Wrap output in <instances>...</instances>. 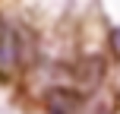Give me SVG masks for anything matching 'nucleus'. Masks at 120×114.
<instances>
[{
    "instance_id": "nucleus-1",
    "label": "nucleus",
    "mask_w": 120,
    "mask_h": 114,
    "mask_svg": "<svg viewBox=\"0 0 120 114\" xmlns=\"http://www.w3.org/2000/svg\"><path fill=\"white\" fill-rule=\"evenodd\" d=\"M82 105V89H70V86H54L44 95V114H79Z\"/></svg>"
},
{
    "instance_id": "nucleus-2",
    "label": "nucleus",
    "mask_w": 120,
    "mask_h": 114,
    "mask_svg": "<svg viewBox=\"0 0 120 114\" xmlns=\"http://www.w3.org/2000/svg\"><path fill=\"white\" fill-rule=\"evenodd\" d=\"M73 79H76V86H79V89H85V92L98 89L101 79H104V57L85 54L76 67H73Z\"/></svg>"
},
{
    "instance_id": "nucleus-3",
    "label": "nucleus",
    "mask_w": 120,
    "mask_h": 114,
    "mask_svg": "<svg viewBox=\"0 0 120 114\" xmlns=\"http://www.w3.org/2000/svg\"><path fill=\"white\" fill-rule=\"evenodd\" d=\"M19 63H22V51H19L16 38H0V83H10Z\"/></svg>"
},
{
    "instance_id": "nucleus-4",
    "label": "nucleus",
    "mask_w": 120,
    "mask_h": 114,
    "mask_svg": "<svg viewBox=\"0 0 120 114\" xmlns=\"http://www.w3.org/2000/svg\"><path fill=\"white\" fill-rule=\"evenodd\" d=\"M108 48H111V57H117V60H120V25L108 35Z\"/></svg>"
},
{
    "instance_id": "nucleus-5",
    "label": "nucleus",
    "mask_w": 120,
    "mask_h": 114,
    "mask_svg": "<svg viewBox=\"0 0 120 114\" xmlns=\"http://www.w3.org/2000/svg\"><path fill=\"white\" fill-rule=\"evenodd\" d=\"M98 114H104V111H98Z\"/></svg>"
}]
</instances>
